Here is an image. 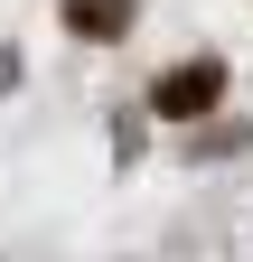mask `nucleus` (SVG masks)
Here are the masks:
<instances>
[{
  "instance_id": "nucleus-4",
  "label": "nucleus",
  "mask_w": 253,
  "mask_h": 262,
  "mask_svg": "<svg viewBox=\"0 0 253 262\" xmlns=\"http://www.w3.org/2000/svg\"><path fill=\"white\" fill-rule=\"evenodd\" d=\"M10 84H19V56H10V47H0V94H10Z\"/></svg>"
},
{
  "instance_id": "nucleus-1",
  "label": "nucleus",
  "mask_w": 253,
  "mask_h": 262,
  "mask_svg": "<svg viewBox=\"0 0 253 262\" xmlns=\"http://www.w3.org/2000/svg\"><path fill=\"white\" fill-rule=\"evenodd\" d=\"M216 94H225V66H178V75H160V84H150V113H169V122H187V113H206L216 103Z\"/></svg>"
},
{
  "instance_id": "nucleus-2",
  "label": "nucleus",
  "mask_w": 253,
  "mask_h": 262,
  "mask_svg": "<svg viewBox=\"0 0 253 262\" xmlns=\"http://www.w3.org/2000/svg\"><path fill=\"white\" fill-rule=\"evenodd\" d=\"M66 19L85 38H113V28H132V0H66Z\"/></svg>"
},
{
  "instance_id": "nucleus-3",
  "label": "nucleus",
  "mask_w": 253,
  "mask_h": 262,
  "mask_svg": "<svg viewBox=\"0 0 253 262\" xmlns=\"http://www.w3.org/2000/svg\"><path fill=\"white\" fill-rule=\"evenodd\" d=\"M235 150H253V122H216V131H197V159H235Z\"/></svg>"
}]
</instances>
